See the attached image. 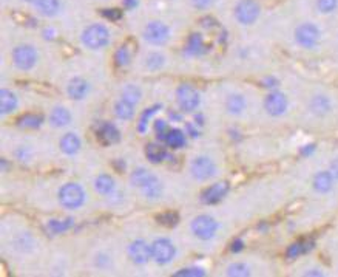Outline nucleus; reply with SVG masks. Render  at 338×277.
I'll return each instance as SVG.
<instances>
[{"label":"nucleus","instance_id":"f257e3e1","mask_svg":"<svg viewBox=\"0 0 338 277\" xmlns=\"http://www.w3.org/2000/svg\"><path fill=\"white\" fill-rule=\"evenodd\" d=\"M59 201L65 209H79L85 203V192L76 183H67L59 191Z\"/></svg>","mask_w":338,"mask_h":277},{"label":"nucleus","instance_id":"f03ea898","mask_svg":"<svg viewBox=\"0 0 338 277\" xmlns=\"http://www.w3.org/2000/svg\"><path fill=\"white\" fill-rule=\"evenodd\" d=\"M110 40V33L103 25H90L84 34H82V42L85 47L91 50H101L103 48Z\"/></svg>","mask_w":338,"mask_h":277},{"label":"nucleus","instance_id":"7ed1b4c3","mask_svg":"<svg viewBox=\"0 0 338 277\" xmlns=\"http://www.w3.org/2000/svg\"><path fill=\"white\" fill-rule=\"evenodd\" d=\"M320 38H321V33L318 27L309 24V22L298 25L295 30V40L301 48H306V50L315 48L320 42Z\"/></svg>","mask_w":338,"mask_h":277},{"label":"nucleus","instance_id":"20e7f679","mask_svg":"<svg viewBox=\"0 0 338 277\" xmlns=\"http://www.w3.org/2000/svg\"><path fill=\"white\" fill-rule=\"evenodd\" d=\"M261 14V8L256 0H239L235 6V17L241 25H253Z\"/></svg>","mask_w":338,"mask_h":277},{"label":"nucleus","instance_id":"39448f33","mask_svg":"<svg viewBox=\"0 0 338 277\" xmlns=\"http://www.w3.org/2000/svg\"><path fill=\"white\" fill-rule=\"evenodd\" d=\"M13 61L17 68L28 72L37 64V51L31 45H19L13 51Z\"/></svg>","mask_w":338,"mask_h":277},{"label":"nucleus","instance_id":"423d86ee","mask_svg":"<svg viewBox=\"0 0 338 277\" xmlns=\"http://www.w3.org/2000/svg\"><path fill=\"white\" fill-rule=\"evenodd\" d=\"M193 234L201 240H210L218 231V222L210 215H200L192 222Z\"/></svg>","mask_w":338,"mask_h":277},{"label":"nucleus","instance_id":"0eeeda50","mask_svg":"<svg viewBox=\"0 0 338 277\" xmlns=\"http://www.w3.org/2000/svg\"><path fill=\"white\" fill-rule=\"evenodd\" d=\"M174 254H176V249H174L173 243L169 238H158L151 245V257L161 265L170 263L174 257Z\"/></svg>","mask_w":338,"mask_h":277},{"label":"nucleus","instance_id":"6e6552de","mask_svg":"<svg viewBox=\"0 0 338 277\" xmlns=\"http://www.w3.org/2000/svg\"><path fill=\"white\" fill-rule=\"evenodd\" d=\"M190 172L196 180L205 181V180L212 178L215 175L216 166L208 157H198L193 159V163L190 166Z\"/></svg>","mask_w":338,"mask_h":277},{"label":"nucleus","instance_id":"1a4fd4ad","mask_svg":"<svg viewBox=\"0 0 338 277\" xmlns=\"http://www.w3.org/2000/svg\"><path fill=\"white\" fill-rule=\"evenodd\" d=\"M176 96H178V104L184 112H193L200 106V95L198 91L192 87L184 84L176 90Z\"/></svg>","mask_w":338,"mask_h":277},{"label":"nucleus","instance_id":"9d476101","mask_svg":"<svg viewBox=\"0 0 338 277\" xmlns=\"http://www.w3.org/2000/svg\"><path fill=\"white\" fill-rule=\"evenodd\" d=\"M264 109L270 117H281L287 110V98L281 91H270L264 99Z\"/></svg>","mask_w":338,"mask_h":277},{"label":"nucleus","instance_id":"9b49d317","mask_svg":"<svg viewBox=\"0 0 338 277\" xmlns=\"http://www.w3.org/2000/svg\"><path fill=\"white\" fill-rule=\"evenodd\" d=\"M144 36L150 43L164 45L170 38V31L164 24H162V22H150V24L145 27Z\"/></svg>","mask_w":338,"mask_h":277},{"label":"nucleus","instance_id":"f8f14e48","mask_svg":"<svg viewBox=\"0 0 338 277\" xmlns=\"http://www.w3.org/2000/svg\"><path fill=\"white\" fill-rule=\"evenodd\" d=\"M128 256L130 259L137 263V265H144L147 263L151 257V246H148L144 240H136L128 248Z\"/></svg>","mask_w":338,"mask_h":277},{"label":"nucleus","instance_id":"ddd939ff","mask_svg":"<svg viewBox=\"0 0 338 277\" xmlns=\"http://www.w3.org/2000/svg\"><path fill=\"white\" fill-rule=\"evenodd\" d=\"M227 192H229L227 183H216L203 194V201L205 204H215V203L223 200L227 195Z\"/></svg>","mask_w":338,"mask_h":277},{"label":"nucleus","instance_id":"4468645a","mask_svg":"<svg viewBox=\"0 0 338 277\" xmlns=\"http://www.w3.org/2000/svg\"><path fill=\"white\" fill-rule=\"evenodd\" d=\"M313 189L318 194H328L332 191L334 184H335V177L331 174V170H321L313 177Z\"/></svg>","mask_w":338,"mask_h":277},{"label":"nucleus","instance_id":"2eb2a0df","mask_svg":"<svg viewBox=\"0 0 338 277\" xmlns=\"http://www.w3.org/2000/svg\"><path fill=\"white\" fill-rule=\"evenodd\" d=\"M90 85L85 79L82 78H74L73 80H69V84L67 87V93L71 99H84L88 95Z\"/></svg>","mask_w":338,"mask_h":277},{"label":"nucleus","instance_id":"dca6fc26","mask_svg":"<svg viewBox=\"0 0 338 277\" xmlns=\"http://www.w3.org/2000/svg\"><path fill=\"white\" fill-rule=\"evenodd\" d=\"M98 136H99V140L105 144H113V143H118L121 140L119 130L116 129V125H113L110 122H103L99 125Z\"/></svg>","mask_w":338,"mask_h":277},{"label":"nucleus","instance_id":"f3484780","mask_svg":"<svg viewBox=\"0 0 338 277\" xmlns=\"http://www.w3.org/2000/svg\"><path fill=\"white\" fill-rule=\"evenodd\" d=\"M309 109L312 110V113L318 115V117H324L332 110V102L329 98H326L323 95H317L310 99Z\"/></svg>","mask_w":338,"mask_h":277},{"label":"nucleus","instance_id":"a211bd4d","mask_svg":"<svg viewBox=\"0 0 338 277\" xmlns=\"http://www.w3.org/2000/svg\"><path fill=\"white\" fill-rule=\"evenodd\" d=\"M246 107H247V101H246V98H244L242 95H239V93L230 95L227 98V101H226V109L232 115L242 113L244 110H246Z\"/></svg>","mask_w":338,"mask_h":277},{"label":"nucleus","instance_id":"6ab92c4d","mask_svg":"<svg viewBox=\"0 0 338 277\" xmlns=\"http://www.w3.org/2000/svg\"><path fill=\"white\" fill-rule=\"evenodd\" d=\"M61 149L62 152L67 155H74L79 152L80 149V140L79 136H76L74 133H67L64 135V138L61 140Z\"/></svg>","mask_w":338,"mask_h":277},{"label":"nucleus","instance_id":"aec40b11","mask_svg":"<svg viewBox=\"0 0 338 277\" xmlns=\"http://www.w3.org/2000/svg\"><path fill=\"white\" fill-rule=\"evenodd\" d=\"M50 122L54 127H64L71 122V113H69L65 107H56L53 109L50 115Z\"/></svg>","mask_w":338,"mask_h":277},{"label":"nucleus","instance_id":"412c9836","mask_svg":"<svg viewBox=\"0 0 338 277\" xmlns=\"http://www.w3.org/2000/svg\"><path fill=\"white\" fill-rule=\"evenodd\" d=\"M114 113H116V117H118L119 119H124V121L132 119L135 117V104L128 102L125 99H121V101L116 102Z\"/></svg>","mask_w":338,"mask_h":277},{"label":"nucleus","instance_id":"4be33fe9","mask_svg":"<svg viewBox=\"0 0 338 277\" xmlns=\"http://www.w3.org/2000/svg\"><path fill=\"white\" fill-rule=\"evenodd\" d=\"M17 107V98L13 91L9 90H2L0 91V109H2V113H11L14 109Z\"/></svg>","mask_w":338,"mask_h":277},{"label":"nucleus","instance_id":"5701e85b","mask_svg":"<svg viewBox=\"0 0 338 277\" xmlns=\"http://www.w3.org/2000/svg\"><path fill=\"white\" fill-rule=\"evenodd\" d=\"M156 177L153 174H150V172L147 169H136L133 174H132V184L133 186H137V188H141L144 189L147 184H150L151 181H153Z\"/></svg>","mask_w":338,"mask_h":277},{"label":"nucleus","instance_id":"b1692460","mask_svg":"<svg viewBox=\"0 0 338 277\" xmlns=\"http://www.w3.org/2000/svg\"><path fill=\"white\" fill-rule=\"evenodd\" d=\"M36 6L40 14L51 17L56 16L57 11L61 9V2L59 0H36Z\"/></svg>","mask_w":338,"mask_h":277},{"label":"nucleus","instance_id":"393cba45","mask_svg":"<svg viewBox=\"0 0 338 277\" xmlns=\"http://www.w3.org/2000/svg\"><path fill=\"white\" fill-rule=\"evenodd\" d=\"M95 189L101 195H108L114 191V180L110 175L102 174L95 181Z\"/></svg>","mask_w":338,"mask_h":277},{"label":"nucleus","instance_id":"a878e982","mask_svg":"<svg viewBox=\"0 0 338 277\" xmlns=\"http://www.w3.org/2000/svg\"><path fill=\"white\" fill-rule=\"evenodd\" d=\"M164 141L171 149H179L185 144V135L179 129H173L167 132V135L164 136Z\"/></svg>","mask_w":338,"mask_h":277},{"label":"nucleus","instance_id":"bb28decb","mask_svg":"<svg viewBox=\"0 0 338 277\" xmlns=\"http://www.w3.org/2000/svg\"><path fill=\"white\" fill-rule=\"evenodd\" d=\"M147 157L150 161H153V163H161V161L167 157V154H166V149L162 146L148 144L147 146Z\"/></svg>","mask_w":338,"mask_h":277},{"label":"nucleus","instance_id":"cd10ccee","mask_svg":"<svg viewBox=\"0 0 338 277\" xmlns=\"http://www.w3.org/2000/svg\"><path fill=\"white\" fill-rule=\"evenodd\" d=\"M141 96H142V93H141V90H139L136 85H125L124 88H122V99H125V101H128V102H132V104H136L141 101Z\"/></svg>","mask_w":338,"mask_h":277},{"label":"nucleus","instance_id":"c85d7f7f","mask_svg":"<svg viewBox=\"0 0 338 277\" xmlns=\"http://www.w3.org/2000/svg\"><path fill=\"white\" fill-rule=\"evenodd\" d=\"M250 273H252L250 267L247 263H242V262L232 263L227 268V274L232 277H246V276H250Z\"/></svg>","mask_w":338,"mask_h":277},{"label":"nucleus","instance_id":"c756f323","mask_svg":"<svg viewBox=\"0 0 338 277\" xmlns=\"http://www.w3.org/2000/svg\"><path fill=\"white\" fill-rule=\"evenodd\" d=\"M204 51V43H203V38L200 34H192L189 39V45H187V53L192 56H198Z\"/></svg>","mask_w":338,"mask_h":277},{"label":"nucleus","instance_id":"7c9ffc66","mask_svg":"<svg viewBox=\"0 0 338 277\" xmlns=\"http://www.w3.org/2000/svg\"><path fill=\"white\" fill-rule=\"evenodd\" d=\"M309 249H312V243H304V241H300V243H295L292 246H289L286 254H287L289 259H295V257L301 256V254L307 252Z\"/></svg>","mask_w":338,"mask_h":277},{"label":"nucleus","instance_id":"2f4dec72","mask_svg":"<svg viewBox=\"0 0 338 277\" xmlns=\"http://www.w3.org/2000/svg\"><path fill=\"white\" fill-rule=\"evenodd\" d=\"M73 225V220L71 218H68V220H51L48 223V228L53 234H62L65 233V231H68L69 228H71Z\"/></svg>","mask_w":338,"mask_h":277},{"label":"nucleus","instance_id":"473e14b6","mask_svg":"<svg viewBox=\"0 0 338 277\" xmlns=\"http://www.w3.org/2000/svg\"><path fill=\"white\" fill-rule=\"evenodd\" d=\"M142 191L148 198H159L161 194H162V184L158 178H155L150 184H147Z\"/></svg>","mask_w":338,"mask_h":277},{"label":"nucleus","instance_id":"72a5a7b5","mask_svg":"<svg viewBox=\"0 0 338 277\" xmlns=\"http://www.w3.org/2000/svg\"><path fill=\"white\" fill-rule=\"evenodd\" d=\"M166 59H164V56L159 54V53H151L147 56V68H150V70H159V68L164 65Z\"/></svg>","mask_w":338,"mask_h":277},{"label":"nucleus","instance_id":"f704fd0d","mask_svg":"<svg viewBox=\"0 0 338 277\" xmlns=\"http://www.w3.org/2000/svg\"><path fill=\"white\" fill-rule=\"evenodd\" d=\"M42 124V118L37 117V115H25L19 119V125L20 127H28V129H36Z\"/></svg>","mask_w":338,"mask_h":277},{"label":"nucleus","instance_id":"c9c22d12","mask_svg":"<svg viewBox=\"0 0 338 277\" xmlns=\"http://www.w3.org/2000/svg\"><path fill=\"white\" fill-rule=\"evenodd\" d=\"M317 8L323 14H331L338 8V0H317Z\"/></svg>","mask_w":338,"mask_h":277},{"label":"nucleus","instance_id":"e433bc0d","mask_svg":"<svg viewBox=\"0 0 338 277\" xmlns=\"http://www.w3.org/2000/svg\"><path fill=\"white\" fill-rule=\"evenodd\" d=\"M158 109H159V106H155V107H151V109H147V110L142 113V117H141V119H139V124H137V130L141 132V133H144V132L147 130L148 119L151 118V115H153Z\"/></svg>","mask_w":338,"mask_h":277},{"label":"nucleus","instance_id":"4c0bfd02","mask_svg":"<svg viewBox=\"0 0 338 277\" xmlns=\"http://www.w3.org/2000/svg\"><path fill=\"white\" fill-rule=\"evenodd\" d=\"M116 62H118V65H121V67H124L130 62V51H128L127 47H121L118 51H116Z\"/></svg>","mask_w":338,"mask_h":277},{"label":"nucleus","instance_id":"58836bf2","mask_svg":"<svg viewBox=\"0 0 338 277\" xmlns=\"http://www.w3.org/2000/svg\"><path fill=\"white\" fill-rule=\"evenodd\" d=\"M174 276H178V277H181V276H195V277H198V276H204V271L201 268H185V270L178 271Z\"/></svg>","mask_w":338,"mask_h":277},{"label":"nucleus","instance_id":"ea45409f","mask_svg":"<svg viewBox=\"0 0 338 277\" xmlns=\"http://www.w3.org/2000/svg\"><path fill=\"white\" fill-rule=\"evenodd\" d=\"M159 220L162 225H169V226H173L178 223V217L174 214H164L162 217H159Z\"/></svg>","mask_w":338,"mask_h":277},{"label":"nucleus","instance_id":"a19ab883","mask_svg":"<svg viewBox=\"0 0 338 277\" xmlns=\"http://www.w3.org/2000/svg\"><path fill=\"white\" fill-rule=\"evenodd\" d=\"M155 130H156V133L159 135V138H162V136H166L167 135V122L166 121H156V124H155Z\"/></svg>","mask_w":338,"mask_h":277},{"label":"nucleus","instance_id":"79ce46f5","mask_svg":"<svg viewBox=\"0 0 338 277\" xmlns=\"http://www.w3.org/2000/svg\"><path fill=\"white\" fill-rule=\"evenodd\" d=\"M102 14L110 20H118L121 19V11L119 9H103Z\"/></svg>","mask_w":338,"mask_h":277},{"label":"nucleus","instance_id":"37998d69","mask_svg":"<svg viewBox=\"0 0 338 277\" xmlns=\"http://www.w3.org/2000/svg\"><path fill=\"white\" fill-rule=\"evenodd\" d=\"M192 2L198 9H207L213 3V0H192Z\"/></svg>","mask_w":338,"mask_h":277},{"label":"nucleus","instance_id":"c03bdc74","mask_svg":"<svg viewBox=\"0 0 338 277\" xmlns=\"http://www.w3.org/2000/svg\"><path fill=\"white\" fill-rule=\"evenodd\" d=\"M244 248V243H242V240H235V241H233V245H232V251L233 252H239L241 249Z\"/></svg>","mask_w":338,"mask_h":277},{"label":"nucleus","instance_id":"a18cd8bd","mask_svg":"<svg viewBox=\"0 0 338 277\" xmlns=\"http://www.w3.org/2000/svg\"><path fill=\"white\" fill-rule=\"evenodd\" d=\"M331 174L335 177V180H338V159H335L331 164Z\"/></svg>","mask_w":338,"mask_h":277},{"label":"nucleus","instance_id":"49530a36","mask_svg":"<svg viewBox=\"0 0 338 277\" xmlns=\"http://www.w3.org/2000/svg\"><path fill=\"white\" fill-rule=\"evenodd\" d=\"M137 5V0H124V6L128 8V9H132Z\"/></svg>","mask_w":338,"mask_h":277},{"label":"nucleus","instance_id":"de8ad7c7","mask_svg":"<svg viewBox=\"0 0 338 277\" xmlns=\"http://www.w3.org/2000/svg\"><path fill=\"white\" fill-rule=\"evenodd\" d=\"M313 151H315V146H304V149H303V151H301V154L303 155H309V154H312Z\"/></svg>","mask_w":338,"mask_h":277},{"label":"nucleus","instance_id":"09e8293b","mask_svg":"<svg viewBox=\"0 0 338 277\" xmlns=\"http://www.w3.org/2000/svg\"><path fill=\"white\" fill-rule=\"evenodd\" d=\"M306 274L307 276H324V273L320 270H309V273H306Z\"/></svg>","mask_w":338,"mask_h":277},{"label":"nucleus","instance_id":"8fccbe9b","mask_svg":"<svg viewBox=\"0 0 338 277\" xmlns=\"http://www.w3.org/2000/svg\"><path fill=\"white\" fill-rule=\"evenodd\" d=\"M25 2H34V0H25Z\"/></svg>","mask_w":338,"mask_h":277}]
</instances>
